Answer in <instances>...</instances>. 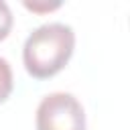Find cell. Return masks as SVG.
I'll return each mask as SVG.
<instances>
[{
	"instance_id": "1",
	"label": "cell",
	"mask_w": 130,
	"mask_h": 130,
	"mask_svg": "<svg viewBox=\"0 0 130 130\" xmlns=\"http://www.w3.org/2000/svg\"><path fill=\"white\" fill-rule=\"evenodd\" d=\"M75 49V32L69 24L49 22L35 28L22 47V63L35 79L57 75L71 59Z\"/></svg>"
},
{
	"instance_id": "2",
	"label": "cell",
	"mask_w": 130,
	"mask_h": 130,
	"mask_svg": "<svg viewBox=\"0 0 130 130\" xmlns=\"http://www.w3.org/2000/svg\"><path fill=\"white\" fill-rule=\"evenodd\" d=\"M37 130H85V112L75 95L49 93L37 108Z\"/></svg>"
},
{
	"instance_id": "3",
	"label": "cell",
	"mask_w": 130,
	"mask_h": 130,
	"mask_svg": "<svg viewBox=\"0 0 130 130\" xmlns=\"http://www.w3.org/2000/svg\"><path fill=\"white\" fill-rule=\"evenodd\" d=\"M12 87H14V79H12L10 63L4 57H0V104L8 100V95L12 93Z\"/></svg>"
},
{
	"instance_id": "4",
	"label": "cell",
	"mask_w": 130,
	"mask_h": 130,
	"mask_svg": "<svg viewBox=\"0 0 130 130\" xmlns=\"http://www.w3.org/2000/svg\"><path fill=\"white\" fill-rule=\"evenodd\" d=\"M12 22H14V18H12V12H10L8 4L0 0V41H4L8 37L10 28H12Z\"/></svg>"
},
{
	"instance_id": "5",
	"label": "cell",
	"mask_w": 130,
	"mask_h": 130,
	"mask_svg": "<svg viewBox=\"0 0 130 130\" xmlns=\"http://www.w3.org/2000/svg\"><path fill=\"white\" fill-rule=\"evenodd\" d=\"M24 6H26L28 10H32V12H49V10H55V8H59L61 4H59V2H55V4H39V2H24Z\"/></svg>"
}]
</instances>
